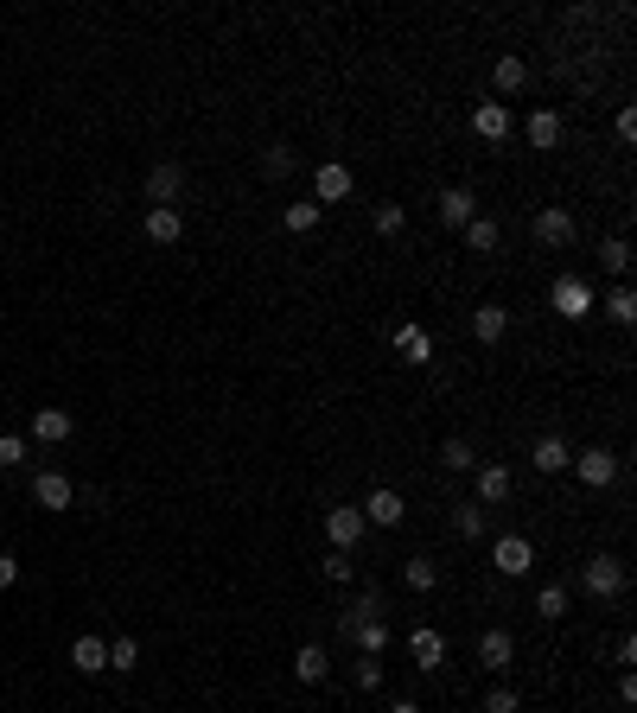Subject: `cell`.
<instances>
[{"label": "cell", "mask_w": 637, "mask_h": 713, "mask_svg": "<svg viewBox=\"0 0 637 713\" xmlns=\"http://www.w3.org/2000/svg\"><path fill=\"white\" fill-rule=\"evenodd\" d=\"M485 713H523V701H516V688H504V682H497V688L485 694Z\"/></svg>", "instance_id": "40"}, {"label": "cell", "mask_w": 637, "mask_h": 713, "mask_svg": "<svg viewBox=\"0 0 637 713\" xmlns=\"http://www.w3.org/2000/svg\"><path fill=\"white\" fill-rule=\"evenodd\" d=\"M599 306H606V319H612V325H637V293H631L625 281H618V287H612Z\"/></svg>", "instance_id": "28"}, {"label": "cell", "mask_w": 637, "mask_h": 713, "mask_svg": "<svg viewBox=\"0 0 637 713\" xmlns=\"http://www.w3.org/2000/svg\"><path fill=\"white\" fill-rule=\"evenodd\" d=\"M529 230H536V242H542V249H567V242L580 236V223H574V211H561V204H542Z\"/></svg>", "instance_id": "5"}, {"label": "cell", "mask_w": 637, "mask_h": 713, "mask_svg": "<svg viewBox=\"0 0 637 713\" xmlns=\"http://www.w3.org/2000/svg\"><path fill=\"white\" fill-rule=\"evenodd\" d=\"M472 217H478V191L472 185H446L440 191V223H446V230H466Z\"/></svg>", "instance_id": "10"}, {"label": "cell", "mask_w": 637, "mask_h": 713, "mask_svg": "<svg viewBox=\"0 0 637 713\" xmlns=\"http://www.w3.org/2000/svg\"><path fill=\"white\" fill-rule=\"evenodd\" d=\"M440 465H446V472H472V465H478V452H472V440H459V433H453V440L440 446Z\"/></svg>", "instance_id": "32"}, {"label": "cell", "mask_w": 637, "mask_h": 713, "mask_svg": "<svg viewBox=\"0 0 637 713\" xmlns=\"http://www.w3.org/2000/svg\"><path fill=\"white\" fill-rule=\"evenodd\" d=\"M32 503H39V510H71L77 484L64 478V472H39V478H32Z\"/></svg>", "instance_id": "11"}, {"label": "cell", "mask_w": 637, "mask_h": 713, "mask_svg": "<svg viewBox=\"0 0 637 713\" xmlns=\"http://www.w3.org/2000/svg\"><path fill=\"white\" fill-rule=\"evenodd\" d=\"M319 204H287V211H281V223H287V236H306V230H319Z\"/></svg>", "instance_id": "34"}, {"label": "cell", "mask_w": 637, "mask_h": 713, "mask_svg": "<svg viewBox=\"0 0 637 713\" xmlns=\"http://www.w3.org/2000/svg\"><path fill=\"white\" fill-rule=\"evenodd\" d=\"M567 599H574V593H567V580H548L542 593H536V612L555 624V618H567Z\"/></svg>", "instance_id": "31"}, {"label": "cell", "mask_w": 637, "mask_h": 713, "mask_svg": "<svg viewBox=\"0 0 637 713\" xmlns=\"http://www.w3.org/2000/svg\"><path fill=\"white\" fill-rule=\"evenodd\" d=\"M478 472V497L472 503H504L516 491V478H510V465H472Z\"/></svg>", "instance_id": "21"}, {"label": "cell", "mask_w": 637, "mask_h": 713, "mask_svg": "<svg viewBox=\"0 0 637 713\" xmlns=\"http://www.w3.org/2000/svg\"><path fill=\"white\" fill-rule=\"evenodd\" d=\"M71 669H77V675H102V669H109V643L83 631V637L71 643Z\"/></svg>", "instance_id": "22"}, {"label": "cell", "mask_w": 637, "mask_h": 713, "mask_svg": "<svg viewBox=\"0 0 637 713\" xmlns=\"http://www.w3.org/2000/svg\"><path fill=\"white\" fill-rule=\"evenodd\" d=\"M587 491H606V484H618V452L612 446H587V452H574V465H567Z\"/></svg>", "instance_id": "4"}, {"label": "cell", "mask_w": 637, "mask_h": 713, "mask_svg": "<svg viewBox=\"0 0 637 713\" xmlns=\"http://www.w3.org/2000/svg\"><path fill=\"white\" fill-rule=\"evenodd\" d=\"M612 128H618V141H637V115H631V109H618Z\"/></svg>", "instance_id": "42"}, {"label": "cell", "mask_w": 637, "mask_h": 713, "mask_svg": "<svg viewBox=\"0 0 637 713\" xmlns=\"http://www.w3.org/2000/svg\"><path fill=\"white\" fill-rule=\"evenodd\" d=\"M109 669H122V675L141 669V643H134V637H115V643H109Z\"/></svg>", "instance_id": "36"}, {"label": "cell", "mask_w": 637, "mask_h": 713, "mask_svg": "<svg viewBox=\"0 0 637 713\" xmlns=\"http://www.w3.org/2000/svg\"><path fill=\"white\" fill-rule=\"evenodd\" d=\"M478 663H485L491 675H504L516 663V637L510 631H485V637H478Z\"/></svg>", "instance_id": "20"}, {"label": "cell", "mask_w": 637, "mask_h": 713, "mask_svg": "<svg viewBox=\"0 0 637 713\" xmlns=\"http://www.w3.org/2000/svg\"><path fill=\"white\" fill-rule=\"evenodd\" d=\"M141 191H147L153 211H160V204H179V198H185V166H179V160H160V166L147 172V185H141Z\"/></svg>", "instance_id": "6"}, {"label": "cell", "mask_w": 637, "mask_h": 713, "mask_svg": "<svg viewBox=\"0 0 637 713\" xmlns=\"http://www.w3.org/2000/svg\"><path fill=\"white\" fill-rule=\"evenodd\" d=\"M370 618H383V586H364V593H357L351 605H344V612H338V631L351 637L357 624H370Z\"/></svg>", "instance_id": "17"}, {"label": "cell", "mask_w": 637, "mask_h": 713, "mask_svg": "<svg viewBox=\"0 0 637 713\" xmlns=\"http://www.w3.org/2000/svg\"><path fill=\"white\" fill-rule=\"evenodd\" d=\"M325 580H332V586H351V580H357V561L332 548V554H325Z\"/></svg>", "instance_id": "37"}, {"label": "cell", "mask_w": 637, "mask_h": 713, "mask_svg": "<svg viewBox=\"0 0 637 713\" xmlns=\"http://www.w3.org/2000/svg\"><path fill=\"white\" fill-rule=\"evenodd\" d=\"M472 134L491 141V147H504L510 141V109H504V102H478V109H472Z\"/></svg>", "instance_id": "13"}, {"label": "cell", "mask_w": 637, "mask_h": 713, "mask_svg": "<svg viewBox=\"0 0 637 713\" xmlns=\"http://www.w3.org/2000/svg\"><path fill=\"white\" fill-rule=\"evenodd\" d=\"M523 134H529V147H536V153H555L561 147V115L555 109H529Z\"/></svg>", "instance_id": "18"}, {"label": "cell", "mask_w": 637, "mask_h": 713, "mask_svg": "<svg viewBox=\"0 0 637 713\" xmlns=\"http://www.w3.org/2000/svg\"><path fill=\"white\" fill-rule=\"evenodd\" d=\"M453 529H459V542H485V529H491V516H485V503H453Z\"/></svg>", "instance_id": "24"}, {"label": "cell", "mask_w": 637, "mask_h": 713, "mask_svg": "<svg viewBox=\"0 0 637 713\" xmlns=\"http://www.w3.org/2000/svg\"><path fill=\"white\" fill-rule=\"evenodd\" d=\"M548 306H555L561 319H587L599 306V293H593V281H580V274H561V281L548 287Z\"/></svg>", "instance_id": "3"}, {"label": "cell", "mask_w": 637, "mask_h": 713, "mask_svg": "<svg viewBox=\"0 0 637 713\" xmlns=\"http://www.w3.org/2000/svg\"><path fill=\"white\" fill-rule=\"evenodd\" d=\"M179 236H185V217H179V204H160V211H147V242H160V249H172Z\"/></svg>", "instance_id": "23"}, {"label": "cell", "mask_w": 637, "mask_h": 713, "mask_svg": "<svg viewBox=\"0 0 637 713\" xmlns=\"http://www.w3.org/2000/svg\"><path fill=\"white\" fill-rule=\"evenodd\" d=\"M504 332H510V312H504V306H478V312H472V338H478V344H497Z\"/></svg>", "instance_id": "26"}, {"label": "cell", "mask_w": 637, "mask_h": 713, "mask_svg": "<svg viewBox=\"0 0 637 713\" xmlns=\"http://www.w3.org/2000/svg\"><path fill=\"white\" fill-rule=\"evenodd\" d=\"M402 586H408V593H434V586H440V567H434V554H415V561L402 567Z\"/></svg>", "instance_id": "27"}, {"label": "cell", "mask_w": 637, "mask_h": 713, "mask_svg": "<svg viewBox=\"0 0 637 713\" xmlns=\"http://www.w3.org/2000/svg\"><path fill=\"white\" fill-rule=\"evenodd\" d=\"M262 172H268V179H287V172H294V147H268L262 153Z\"/></svg>", "instance_id": "38"}, {"label": "cell", "mask_w": 637, "mask_h": 713, "mask_svg": "<svg viewBox=\"0 0 637 713\" xmlns=\"http://www.w3.org/2000/svg\"><path fill=\"white\" fill-rule=\"evenodd\" d=\"M357 510H364V523H370V529H402L408 503H402V491H389V484H383V491H370L364 503H357Z\"/></svg>", "instance_id": "9"}, {"label": "cell", "mask_w": 637, "mask_h": 713, "mask_svg": "<svg viewBox=\"0 0 637 713\" xmlns=\"http://www.w3.org/2000/svg\"><path fill=\"white\" fill-rule=\"evenodd\" d=\"M389 713H421V707H415V701H395V707H389Z\"/></svg>", "instance_id": "44"}, {"label": "cell", "mask_w": 637, "mask_h": 713, "mask_svg": "<svg viewBox=\"0 0 637 713\" xmlns=\"http://www.w3.org/2000/svg\"><path fill=\"white\" fill-rule=\"evenodd\" d=\"M351 166H344V160H325L319 172H313V204H319V211H325V204H344V198H351Z\"/></svg>", "instance_id": "7"}, {"label": "cell", "mask_w": 637, "mask_h": 713, "mask_svg": "<svg viewBox=\"0 0 637 713\" xmlns=\"http://www.w3.org/2000/svg\"><path fill=\"white\" fill-rule=\"evenodd\" d=\"M71 414H64V408H32V440H39V446H64V440H71Z\"/></svg>", "instance_id": "15"}, {"label": "cell", "mask_w": 637, "mask_h": 713, "mask_svg": "<svg viewBox=\"0 0 637 713\" xmlns=\"http://www.w3.org/2000/svg\"><path fill=\"white\" fill-rule=\"evenodd\" d=\"M580 586H587L593 599H625L631 593V573L618 554H593V561H580Z\"/></svg>", "instance_id": "1"}, {"label": "cell", "mask_w": 637, "mask_h": 713, "mask_svg": "<svg viewBox=\"0 0 637 713\" xmlns=\"http://www.w3.org/2000/svg\"><path fill=\"white\" fill-rule=\"evenodd\" d=\"M13 465H26V440L20 433H0V472H13Z\"/></svg>", "instance_id": "39"}, {"label": "cell", "mask_w": 637, "mask_h": 713, "mask_svg": "<svg viewBox=\"0 0 637 713\" xmlns=\"http://www.w3.org/2000/svg\"><path fill=\"white\" fill-rule=\"evenodd\" d=\"M491 83H497V96H523V90H529V64L516 58V51H497Z\"/></svg>", "instance_id": "16"}, {"label": "cell", "mask_w": 637, "mask_h": 713, "mask_svg": "<svg viewBox=\"0 0 637 713\" xmlns=\"http://www.w3.org/2000/svg\"><path fill=\"white\" fill-rule=\"evenodd\" d=\"M13 580H20V561H13V554H0V593H7Z\"/></svg>", "instance_id": "43"}, {"label": "cell", "mask_w": 637, "mask_h": 713, "mask_svg": "<svg viewBox=\"0 0 637 713\" xmlns=\"http://www.w3.org/2000/svg\"><path fill=\"white\" fill-rule=\"evenodd\" d=\"M529 459H536V472H542V478H555V472H567V465H574V446H567L561 433H542V440L529 446Z\"/></svg>", "instance_id": "14"}, {"label": "cell", "mask_w": 637, "mask_h": 713, "mask_svg": "<svg viewBox=\"0 0 637 713\" xmlns=\"http://www.w3.org/2000/svg\"><path fill=\"white\" fill-rule=\"evenodd\" d=\"M370 230H376V236H402V230H408V211H402V204H376V211H370Z\"/></svg>", "instance_id": "33"}, {"label": "cell", "mask_w": 637, "mask_h": 713, "mask_svg": "<svg viewBox=\"0 0 637 713\" xmlns=\"http://www.w3.org/2000/svg\"><path fill=\"white\" fill-rule=\"evenodd\" d=\"M370 535V523H364V510L357 503H338V510H325V542H332L338 554H357V542Z\"/></svg>", "instance_id": "2"}, {"label": "cell", "mask_w": 637, "mask_h": 713, "mask_svg": "<svg viewBox=\"0 0 637 713\" xmlns=\"http://www.w3.org/2000/svg\"><path fill=\"white\" fill-rule=\"evenodd\" d=\"M294 675H300V682H325V675H332L325 643H300V650H294Z\"/></svg>", "instance_id": "25"}, {"label": "cell", "mask_w": 637, "mask_h": 713, "mask_svg": "<svg viewBox=\"0 0 637 713\" xmlns=\"http://www.w3.org/2000/svg\"><path fill=\"white\" fill-rule=\"evenodd\" d=\"M395 357H402L408 370L434 363V338H427V325H395Z\"/></svg>", "instance_id": "12"}, {"label": "cell", "mask_w": 637, "mask_h": 713, "mask_svg": "<svg viewBox=\"0 0 637 713\" xmlns=\"http://www.w3.org/2000/svg\"><path fill=\"white\" fill-rule=\"evenodd\" d=\"M466 249H472V255H491V249H497V217L478 211V217L466 223Z\"/></svg>", "instance_id": "30"}, {"label": "cell", "mask_w": 637, "mask_h": 713, "mask_svg": "<svg viewBox=\"0 0 637 713\" xmlns=\"http://www.w3.org/2000/svg\"><path fill=\"white\" fill-rule=\"evenodd\" d=\"M357 688H383V663H376V656L357 663Z\"/></svg>", "instance_id": "41"}, {"label": "cell", "mask_w": 637, "mask_h": 713, "mask_svg": "<svg viewBox=\"0 0 637 713\" xmlns=\"http://www.w3.org/2000/svg\"><path fill=\"white\" fill-rule=\"evenodd\" d=\"M491 567L504 573V580H523V573L536 567V548H529L523 535H497V548H491Z\"/></svg>", "instance_id": "8"}, {"label": "cell", "mask_w": 637, "mask_h": 713, "mask_svg": "<svg viewBox=\"0 0 637 713\" xmlns=\"http://www.w3.org/2000/svg\"><path fill=\"white\" fill-rule=\"evenodd\" d=\"M408 656H415V669H440L446 663V637L434 624H421V631H408Z\"/></svg>", "instance_id": "19"}, {"label": "cell", "mask_w": 637, "mask_h": 713, "mask_svg": "<svg viewBox=\"0 0 637 713\" xmlns=\"http://www.w3.org/2000/svg\"><path fill=\"white\" fill-rule=\"evenodd\" d=\"M599 262H606L612 274H631V242L625 236H606V242H599Z\"/></svg>", "instance_id": "35"}, {"label": "cell", "mask_w": 637, "mask_h": 713, "mask_svg": "<svg viewBox=\"0 0 637 713\" xmlns=\"http://www.w3.org/2000/svg\"><path fill=\"white\" fill-rule=\"evenodd\" d=\"M351 643H357L364 656H383V650H389V618H370V624H357V631H351Z\"/></svg>", "instance_id": "29"}]
</instances>
